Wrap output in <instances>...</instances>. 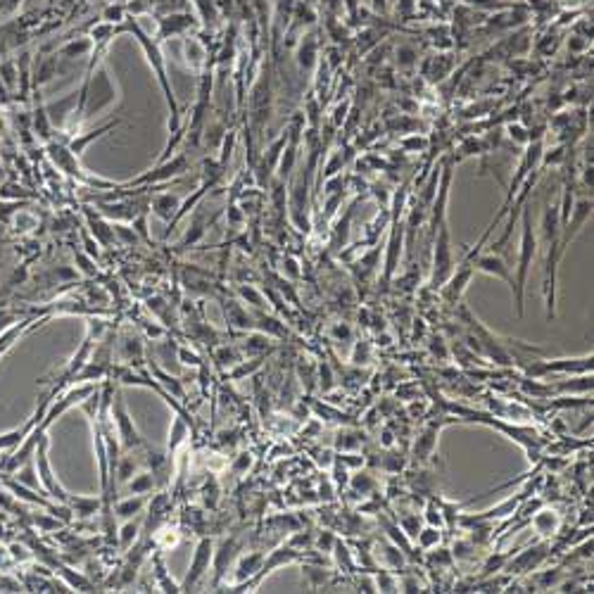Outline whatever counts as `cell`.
I'll return each mask as SVG.
<instances>
[{
    "label": "cell",
    "mask_w": 594,
    "mask_h": 594,
    "mask_svg": "<svg viewBox=\"0 0 594 594\" xmlns=\"http://www.w3.org/2000/svg\"><path fill=\"white\" fill-rule=\"evenodd\" d=\"M561 221H559V204L547 202L542 211V224L537 229V243L544 248V307H547V319L556 317V271L561 262Z\"/></svg>",
    "instance_id": "cell-1"
},
{
    "label": "cell",
    "mask_w": 594,
    "mask_h": 594,
    "mask_svg": "<svg viewBox=\"0 0 594 594\" xmlns=\"http://www.w3.org/2000/svg\"><path fill=\"white\" fill-rule=\"evenodd\" d=\"M124 31H131L133 36L138 38V43H141V48H143V53H145L150 67H153L155 74H157V79H160V86H162V91H165V98H167V105H169V131L174 133V138L167 143L165 157L160 160V165H162V162H165L167 157L172 155V148H174L176 143H179V138H181V133H179V128H181L179 102H176V98H174V88H172V84H169V79H167L165 57H162V53H160V40L150 36V33H148L145 29H143L141 22H138L136 17H126Z\"/></svg>",
    "instance_id": "cell-2"
},
{
    "label": "cell",
    "mask_w": 594,
    "mask_h": 594,
    "mask_svg": "<svg viewBox=\"0 0 594 594\" xmlns=\"http://www.w3.org/2000/svg\"><path fill=\"white\" fill-rule=\"evenodd\" d=\"M521 248H518V259H516V276H514V288H511V295H514V304H516V317H523V304H525V285H528V276H530V266L535 262L537 255V229L532 224V211L528 204H523L521 209Z\"/></svg>",
    "instance_id": "cell-3"
},
{
    "label": "cell",
    "mask_w": 594,
    "mask_h": 594,
    "mask_svg": "<svg viewBox=\"0 0 594 594\" xmlns=\"http://www.w3.org/2000/svg\"><path fill=\"white\" fill-rule=\"evenodd\" d=\"M33 459H36V473H38L40 490H43V493L50 497V500H55V502L67 504V507H70V502H72L74 495H70L62 488V485H60L57 475L53 473V468H50V459H48V433L38 440V447H36V454H33Z\"/></svg>",
    "instance_id": "cell-4"
},
{
    "label": "cell",
    "mask_w": 594,
    "mask_h": 594,
    "mask_svg": "<svg viewBox=\"0 0 594 594\" xmlns=\"http://www.w3.org/2000/svg\"><path fill=\"white\" fill-rule=\"evenodd\" d=\"M590 216H592V195H585V197H580V200H573L568 219L561 224V241H559L561 257L566 255V250L571 248V243L578 238V233L583 231V226L587 224Z\"/></svg>",
    "instance_id": "cell-5"
},
{
    "label": "cell",
    "mask_w": 594,
    "mask_h": 594,
    "mask_svg": "<svg viewBox=\"0 0 594 594\" xmlns=\"http://www.w3.org/2000/svg\"><path fill=\"white\" fill-rule=\"evenodd\" d=\"M473 271L485 274V276H495L507 283L509 288H514V271H511L507 257H504L500 250H493V252L478 250L473 257Z\"/></svg>",
    "instance_id": "cell-6"
},
{
    "label": "cell",
    "mask_w": 594,
    "mask_h": 594,
    "mask_svg": "<svg viewBox=\"0 0 594 594\" xmlns=\"http://www.w3.org/2000/svg\"><path fill=\"white\" fill-rule=\"evenodd\" d=\"M211 561H214V544H211L209 537H202L200 542H197V547H195V556H193V561H190L188 576L181 583V592H190V590H193V587L200 583L204 576H207Z\"/></svg>",
    "instance_id": "cell-7"
},
{
    "label": "cell",
    "mask_w": 594,
    "mask_h": 594,
    "mask_svg": "<svg viewBox=\"0 0 594 594\" xmlns=\"http://www.w3.org/2000/svg\"><path fill=\"white\" fill-rule=\"evenodd\" d=\"M48 319H40L38 321V317H29V319H19L17 324H12L8 331H3L0 333V357H5V354H8L12 347H15L19 340H22L26 333L29 331H33L36 329V326H40V324H45Z\"/></svg>",
    "instance_id": "cell-8"
},
{
    "label": "cell",
    "mask_w": 594,
    "mask_h": 594,
    "mask_svg": "<svg viewBox=\"0 0 594 594\" xmlns=\"http://www.w3.org/2000/svg\"><path fill=\"white\" fill-rule=\"evenodd\" d=\"M190 26H195V17L190 12H172V15H165L160 19V26H157V40L181 36Z\"/></svg>",
    "instance_id": "cell-9"
},
{
    "label": "cell",
    "mask_w": 594,
    "mask_h": 594,
    "mask_svg": "<svg viewBox=\"0 0 594 594\" xmlns=\"http://www.w3.org/2000/svg\"><path fill=\"white\" fill-rule=\"evenodd\" d=\"M179 209H181V197L176 195V193H160V195H155L153 211L167 224V231L174 224L176 214H179Z\"/></svg>",
    "instance_id": "cell-10"
},
{
    "label": "cell",
    "mask_w": 594,
    "mask_h": 594,
    "mask_svg": "<svg viewBox=\"0 0 594 594\" xmlns=\"http://www.w3.org/2000/svg\"><path fill=\"white\" fill-rule=\"evenodd\" d=\"M262 561H264V556H262V554H250V556H243V559H241V563H238V573H236L238 585H236L231 592H241V590H243V585H248L250 580L255 578L257 573H259V568H262Z\"/></svg>",
    "instance_id": "cell-11"
},
{
    "label": "cell",
    "mask_w": 594,
    "mask_h": 594,
    "mask_svg": "<svg viewBox=\"0 0 594 594\" xmlns=\"http://www.w3.org/2000/svg\"><path fill=\"white\" fill-rule=\"evenodd\" d=\"M547 544H535V547H530L528 551H521L516 559V563H511L509 566V571L511 568H516V573H523V571H532V568H537L539 563H542V559L547 556Z\"/></svg>",
    "instance_id": "cell-12"
},
{
    "label": "cell",
    "mask_w": 594,
    "mask_h": 594,
    "mask_svg": "<svg viewBox=\"0 0 594 594\" xmlns=\"http://www.w3.org/2000/svg\"><path fill=\"white\" fill-rule=\"evenodd\" d=\"M145 502H148L145 495H131V497H126V500H119L117 504H112V511H114V516L117 518L126 521V518L138 516L143 511V507H145Z\"/></svg>",
    "instance_id": "cell-13"
},
{
    "label": "cell",
    "mask_w": 594,
    "mask_h": 594,
    "mask_svg": "<svg viewBox=\"0 0 594 594\" xmlns=\"http://www.w3.org/2000/svg\"><path fill=\"white\" fill-rule=\"evenodd\" d=\"M117 124H119V121H110V124H105V126L95 128V131L86 133V136H77V138H72L70 143H67V148H70L72 153L77 155V157H81V155H84V150H86L88 143H93L95 138H100V136H105L107 131H112V128L117 126Z\"/></svg>",
    "instance_id": "cell-14"
},
{
    "label": "cell",
    "mask_w": 594,
    "mask_h": 594,
    "mask_svg": "<svg viewBox=\"0 0 594 594\" xmlns=\"http://www.w3.org/2000/svg\"><path fill=\"white\" fill-rule=\"evenodd\" d=\"M183 53L188 55V62L193 70H202L204 62H207V48H204L202 40H197V38H186V43H183Z\"/></svg>",
    "instance_id": "cell-15"
},
{
    "label": "cell",
    "mask_w": 594,
    "mask_h": 594,
    "mask_svg": "<svg viewBox=\"0 0 594 594\" xmlns=\"http://www.w3.org/2000/svg\"><path fill=\"white\" fill-rule=\"evenodd\" d=\"M297 126L292 128V138H290V145L288 150L283 148V157H281V167H278V176H281V181L283 179H288V176L292 174V167H295V160H297Z\"/></svg>",
    "instance_id": "cell-16"
},
{
    "label": "cell",
    "mask_w": 594,
    "mask_h": 594,
    "mask_svg": "<svg viewBox=\"0 0 594 594\" xmlns=\"http://www.w3.org/2000/svg\"><path fill=\"white\" fill-rule=\"evenodd\" d=\"M95 48V43L91 40V36L88 38H72V40H67V43L60 48L57 50V55H65V57H81V55H86V53H91Z\"/></svg>",
    "instance_id": "cell-17"
},
{
    "label": "cell",
    "mask_w": 594,
    "mask_h": 594,
    "mask_svg": "<svg viewBox=\"0 0 594 594\" xmlns=\"http://www.w3.org/2000/svg\"><path fill=\"white\" fill-rule=\"evenodd\" d=\"M126 485H128V493L131 495H148L150 490L155 488V473H150V471H138Z\"/></svg>",
    "instance_id": "cell-18"
},
{
    "label": "cell",
    "mask_w": 594,
    "mask_h": 594,
    "mask_svg": "<svg viewBox=\"0 0 594 594\" xmlns=\"http://www.w3.org/2000/svg\"><path fill=\"white\" fill-rule=\"evenodd\" d=\"M556 523H559V518L554 511H539V514L532 518V525H535V530L539 535H554Z\"/></svg>",
    "instance_id": "cell-19"
},
{
    "label": "cell",
    "mask_w": 594,
    "mask_h": 594,
    "mask_svg": "<svg viewBox=\"0 0 594 594\" xmlns=\"http://www.w3.org/2000/svg\"><path fill=\"white\" fill-rule=\"evenodd\" d=\"M141 525H143V516H136V521H133V518H126V523L121 525V535H119V544H121V547H124V549L131 547L133 539L138 537Z\"/></svg>",
    "instance_id": "cell-20"
},
{
    "label": "cell",
    "mask_w": 594,
    "mask_h": 594,
    "mask_svg": "<svg viewBox=\"0 0 594 594\" xmlns=\"http://www.w3.org/2000/svg\"><path fill=\"white\" fill-rule=\"evenodd\" d=\"M314 55H317V40H314V36L309 33L302 43H299V50H297V62L302 70H309V67L314 65Z\"/></svg>",
    "instance_id": "cell-21"
},
{
    "label": "cell",
    "mask_w": 594,
    "mask_h": 594,
    "mask_svg": "<svg viewBox=\"0 0 594 594\" xmlns=\"http://www.w3.org/2000/svg\"><path fill=\"white\" fill-rule=\"evenodd\" d=\"M435 435H438V428L430 426L426 433H423V438L416 442V454H421V459H430L433 447H435Z\"/></svg>",
    "instance_id": "cell-22"
},
{
    "label": "cell",
    "mask_w": 594,
    "mask_h": 594,
    "mask_svg": "<svg viewBox=\"0 0 594 594\" xmlns=\"http://www.w3.org/2000/svg\"><path fill=\"white\" fill-rule=\"evenodd\" d=\"M102 22H126V5L124 3H117V5H107L105 10H102Z\"/></svg>",
    "instance_id": "cell-23"
},
{
    "label": "cell",
    "mask_w": 594,
    "mask_h": 594,
    "mask_svg": "<svg viewBox=\"0 0 594 594\" xmlns=\"http://www.w3.org/2000/svg\"><path fill=\"white\" fill-rule=\"evenodd\" d=\"M438 542H440V532L435 530V528H426L423 532H419V544H421L423 549L435 547Z\"/></svg>",
    "instance_id": "cell-24"
}]
</instances>
